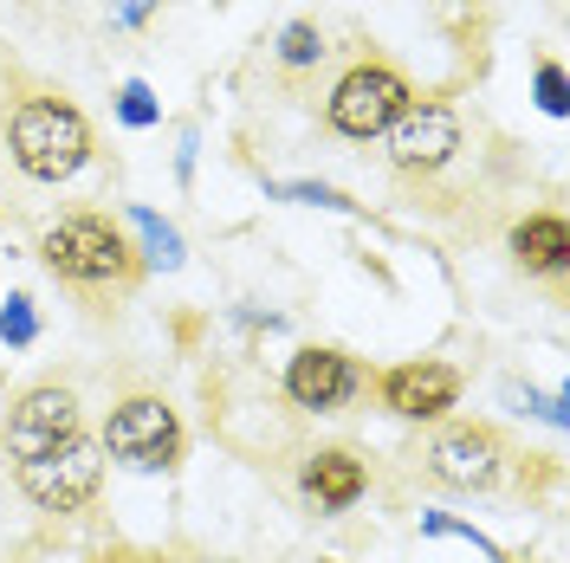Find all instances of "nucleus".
<instances>
[{"mask_svg":"<svg viewBox=\"0 0 570 563\" xmlns=\"http://www.w3.org/2000/svg\"><path fill=\"white\" fill-rule=\"evenodd\" d=\"M39 259H46L66 285H78V292H130V285H137V253H130V240H124L110 220H98V214L59 220V227L39 240Z\"/></svg>","mask_w":570,"mask_h":563,"instance_id":"obj_1","label":"nucleus"},{"mask_svg":"<svg viewBox=\"0 0 570 563\" xmlns=\"http://www.w3.org/2000/svg\"><path fill=\"white\" fill-rule=\"evenodd\" d=\"M7 149L33 181H66L91 156V124L66 98H20V110L7 117Z\"/></svg>","mask_w":570,"mask_h":563,"instance_id":"obj_2","label":"nucleus"},{"mask_svg":"<svg viewBox=\"0 0 570 563\" xmlns=\"http://www.w3.org/2000/svg\"><path fill=\"white\" fill-rule=\"evenodd\" d=\"M105 454L117 466H130V473H163V466H176L181 454V422L176 408L163 402V395H130V402H117L105 422Z\"/></svg>","mask_w":570,"mask_h":563,"instance_id":"obj_3","label":"nucleus"},{"mask_svg":"<svg viewBox=\"0 0 570 563\" xmlns=\"http://www.w3.org/2000/svg\"><path fill=\"white\" fill-rule=\"evenodd\" d=\"M409 105H415V91H409L402 71L356 66V71H344L337 91L324 98V117H331V130H344V137H383Z\"/></svg>","mask_w":570,"mask_h":563,"instance_id":"obj_4","label":"nucleus"},{"mask_svg":"<svg viewBox=\"0 0 570 563\" xmlns=\"http://www.w3.org/2000/svg\"><path fill=\"white\" fill-rule=\"evenodd\" d=\"M105 480V447H91L85 434H71L66 447L39 460H20V493L33 498L39 512H78Z\"/></svg>","mask_w":570,"mask_h":563,"instance_id":"obj_5","label":"nucleus"},{"mask_svg":"<svg viewBox=\"0 0 570 563\" xmlns=\"http://www.w3.org/2000/svg\"><path fill=\"white\" fill-rule=\"evenodd\" d=\"M422 460H428V480H441L454 493H487V486H499L505 447H499V434L487 422H454L428 441Z\"/></svg>","mask_w":570,"mask_h":563,"instance_id":"obj_6","label":"nucleus"},{"mask_svg":"<svg viewBox=\"0 0 570 563\" xmlns=\"http://www.w3.org/2000/svg\"><path fill=\"white\" fill-rule=\"evenodd\" d=\"M71 434H78V402H71V388H59V383L27 388V395L7 408V454L13 460L52 454V447H66Z\"/></svg>","mask_w":570,"mask_h":563,"instance_id":"obj_7","label":"nucleus"},{"mask_svg":"<svg viewBox=\"0 0 570 563\" xmlns=\"http://www.w3.org/2000/svg\"><path fill=\"white\" fill-rule=\"evenodd\" d=\"M383 137H390V162L402 176H434L461 149V124H454L448 105H409Z\"/></svg>","mask_w":570,"mask_h":563,"instance_id":"obj_8","label":"nucleus"},{"mask_svg":"<svg viewBox=\"0 0 570 563\" xmlns=\"http://www.w3.org/2000/svg\"><path fill=\"white\" fill-rule=\"evenodd\" d=\"M376 388H383V408L402 415V422H441L461 402V369H448V363H402Z\"/></svg>","mask_w":570,"mask_h":563,"instance_id":"obj_9","label":"nucleus"},{"mask_svg":"<svg viewBox=\"0 0 570 563\" xmlns=\"http://www.w3.org/2000/svg\"><path fill=\"white\" fill-rule=\"evenodd\" d=\"M285 395H292L298 408L331 415V408H344L356 395V363L344 350H298L285 363Z\"/></svg>","mask_w":570,"mask_h":563,"instance_id":"obj_10","label":"nucleus"},{"mask_svg":"<svg viewBox=\"0 0 570 563\" xmlns=\"http://www.w3.org/2000/svg\"><path fill=\"white\" fill-rule=\"evenodd\" d=\"M363 486H370V473H363V460L344 454V447H324V454L305 460V498H312L318 512H344V505H356Z\"/></svg>","mask_w":570,"mask_h":563,"instance_id":"obj_11","label":"nucleus"},{"mask_svg":"<svg viewBox=\"0 0 570 563\" xmlns=\"http://www.w3.org/2000/svg\"><path fill=\"white\" fill-rule=\"evenodd\" d=\"M512 253H519V266L525 273H564L570 266V227L558 214H525L519 227H512Z\"/></svg>","mask_w":570,"mask_h":563,"instance_id":"obj_12","label":"nucleus"},{"mask_svg":"<svg viewBox=\"0 0 570 563\" xmlns=\"http://www.w3.org/2000/svg\"><path fill=\"white\" fill-rule=\"evenodd\" d=\"M279 59H285V66H318V59H324V39H318V27H305V20H298V27H285V39H279Z\"/></svg>","mask_w":570,"mask_h":563,"instance_id":"obj_13","label":"nucleus"},{"mask_svg":"<svg viewBox=\"0 0 570 563\" xmlns=\"http://www.w3.org/2000/svg\"><path fill=\"white\" fill-rule=\"evenodd\" d=\"M137 234L149 240V253H156L163 266H176V259H181V240L169 234V227H163V220H156V214H142V208H137Z\"/></svg>","mask_w":570,"mask_h":563,"instance_id":"obj_14","label":"nucleus"},{"mask_svg":"<svg viewBox=\"0 0 570 563\" xmlns=\"http://www.w3.org/2000/svg\"><path fill=\"white\" fill-rule=\"evenodd\" d=\"M33 305H27V298H13V305H7V312H0V337H7V344H33Z\"/></svg>","mask_w":570,"mask_h":563,"instance_id":"obj_15","label":"nucleus"},{"mask_svg":"<svg viewBox=\"0 0 570 563\" xmlns=\"http://www.w3.org/2000/svg\"><path fill=\"white\" fill-rule=\"evenodd\" d=\"M124 124H156V105H149V91L142 85H124Z\"/></svg>","mask_w":570,"mask_h":563,"instance_id":"obj_16","label":"nucleus"},{"mask_svg":"<svg viewBox=\"0 0 570 563\" xmlns=\"http://www.w3.org/2000/svg\"><path fill=\"white\" fill-rule=\"evenodd\" d=\"M538 105H544V110H564V71H558V66L538 71Z\"/></svg>","mask_w":570,"mask_h":563,"instance_id":"obj_17","label":"nucleus"}]
</instances>
